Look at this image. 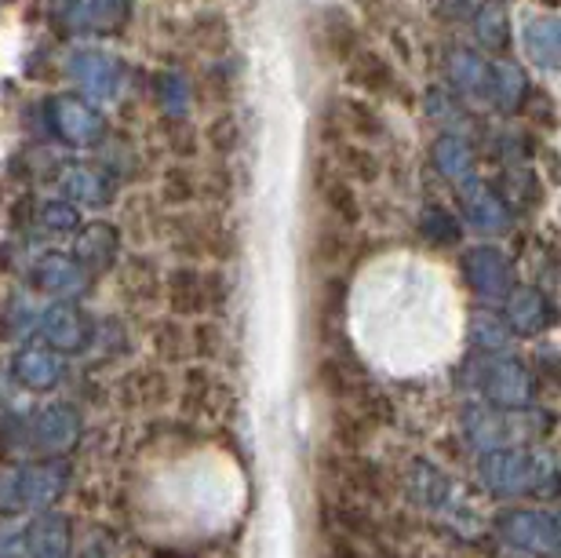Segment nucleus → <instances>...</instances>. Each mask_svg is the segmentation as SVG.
Masks as SVG:
<instances>
[{"label":"nucleus","instance_id":"f257e3e1","mask_svg":"<svg viewBox=\"0 0 561 558\" xmlns=\"http://www.w3.org/2000/svg\"><path fill=\"white\" fill-rule=\"evenodd\" d=\"M481 482L500 497H518V493H554L551 486H561V475L551 456L529 453V449H496L481 453Z\"/></svg>","mask_w":561,"mask_h":558},{"label":"nucleus","instance_id":"f03ea898","mask_svg":"<svg viewBox=\"0 0 561 558\" xmlns=\"http://www.w3.org/2000/svg\"><path fill=\"white\" fill-rule=\"evenodd\" d=\"M478 384L485 401H492L496 409H522V406H529V398H533V376L518 358H511V354H489V358L481 362Z\"/></svg>","mask_w":561,"mask_h":558},{"label":"nucleus","instance_id":"7ed1b4c3","mask_svg":"<svg viewBox=\"0 0 561 558\" xmlns=\"http://www.w3.org/2000/svg\"><path fill=\"white\" fill-rule=\"evenodd\" d=\"M48 121H51L55 136H59L62 143H70V147H95L99 139H106L103 114L77 95H55L51 110H48Z\"/></svg>","mask_w":561,"mask_h":558},{"label":"nucleus","instance_id":"20e7f679","mask_svg":"<svg viewBox=\"0 0 561 558\" xmlns=\"http://www.w3.org/2000/svg\"><path fill=\"white\" fill-rule=\"evenodd\" d=\"M463 277L470 285V293L496 304V299H507L514 288V274L511 263L496 244H474L463 255Z\"/></svg>","mask_w":561,"mask_h":558},{"label":"nucleus","instance_id":"39448f33","mask_svg":"<svg viewBox=\"0 0 561 558\" xmlns=\"http://www.w3.org/2000/svg\"><path fill=\"white\" fill-rule=\"evenodd\" d=\"M70 77L81 84L84 95L99 99V103H110V99H117L121 84H125V66L110 52L81 48L70 55Z\"/></svg>","mask_w":561,"mask_h":558},{"label":"nucleus","instance_id":"423d86ee","mask_svg":"<svg viewBox=\"0 0 561 558\" xmlns=\"http://www.w3.org/2000/svg\"><path fill=\"white\" fill-rule=\"evenodd\" d=\"M496 533L522 551H551L561 544V526L543 511H503L496 515Z\"/></svg>","mask_w":561,"mask_h":558},{"label":"nucleus","instance_id":"0eeeda50","mask_svg":"<svg viewBox=\"0 0 561 558\" xmlns=\"http://www.w3.org/2000/svg\"><path fill=\"white\" fill-rule=\"evenodd\" d=\"M324 475H329V482L332 489H343V493H351V497H368V500H379L383 497V471L373 464V460H365V456H357V453H324Z\"/></svg>","mask_w":561,"mask_h":558},{"label":"nucleus","instance_id":"6e6552de","mask_svg":"<svg viewBox=\"0 0 561 558\" xmlns=\"http://www.w3.org/2000/svg\"><path fill=\"white\" fill-rule=\"evenodd\" d=\"M41 332H44V343H48L55 354H73V351H84L88 343L95 340V321L88 318L81 307L55 304L44 310Z\"/></svg>","mask_w":561,"mask_h":558},{"label":"nucleus","instance_id":"1a4fd4ad","mask_svg":"<svg viewBox=\"0 0 561 558\" xmlns=\"http://www.w3.org/2000/svg\"><path fill=\"white\" fill-rule=\"evenodd\" d=\"M30 439L37 449L44 453H66L70 445L77 442V434H81V412L70 401H51V406H44L37 417L30 423Z\"/></svg>","mask_w":561,"mask_h":558},{"label":"nucleus","instance_id":"9d476101","mask_svg":"<svg viewBox=\"0 0 561 558\" xmlns=\"http://www.w3.org/2000/svg\"><path fill=\"white\" fill-rule=\"evenodd\" d=\"M33 285L41 288V293H48V296H59V299H70V296H81L84 288H88V274L81 263L73 260V255H66V252H48V255H41L37 266H33Z\"/></svg>","mask_w":561,"mask_h":558},{"label":"nucleus","instance_id":"9b49d317","mask_svg":"<svg viewBox=\"0 0 561 558\" xmlns=\"http://www.w3.org/2000/svg\"><path fill=\"white\" fill-rule=\"evenodd\" d=\"M62 15L70 22V30L121 33L131 19V0H66Z\"/></svg>","mask_w":561,"mask_h":558},{"label":"nucleus","instance_id":"f8f14e48","mask_svg":"<svg viewBox=\"0 0 561 558\" xmlns=\"http://www.w3.org/2000/svg\"><path fill=\"white\" fill-rule=\"evenodd\" d=\"M70 255L88 274H103L121 255V230L114 223H88V227H81V234H77Z\"/></svg>","mask_w":561,"mask_h":558},{"label":"nucleus","instance_id":"ddd939ff","mask_svg":"<svg viewBox=\"0 0 561 558\" xmlns=\"http://www.w3.org/2000/svg\"><path fill=\"white\" fill-rule=\"evenodd\" d=\"M66 486H70V464L62 456H48V460L22 467V493H26V508H48L55 504Z\"/></svg>","mask_w":561,"mask_h":558},{"label":"nucleus","instance_id":"4468645a","mask_svg":"<svg viewBox=\"0 0 561 558\" xmlns=\"http://www.w3.org/2000/svg\"><path fill=\"white\" fill-rule=\"evenodd\" d=\"M164 299L168 310L183 318H201L205 315V271H197L194 263H179L164 274Z\"/></svg>","mask_w":561,"mask_h":558},{"label":"nucleus","instance_id":"2eb2a0df","mask_svg":"<svg viewBox=\"0 0 561 558\" xmlns=\"http://www.w3.org/2000/svg\"><path fill=\"white\" fill-rule=\"evenodd\" d=\"M59 190L77 208L81 205L99 208L114 201V180H110L103 169H95V164H66L59 175Z\"/></svg>","mask_w":561,"mask_h":558},{"label":"nucleus","instance_id":"dca6fc26","mask_svg":"<svg viewBox=\"0 0 561 558\" xmlns=\"http://www.w3.org/2000/svg\"><path fill=\"white\" fill-rule=\"evenodd\" d=\"M172 376L164 369H136L128 376H121L117 384V398L125 401L128 409H157L172 401Z\"/></svg>","mask_w":561,"mask_h":558},{"label":"nucleus","instance_id":"f3484780","mask_svg":"<svg viewBox=\"0 0 561 558\" xmlns=\"http://www.w3.org/2000/svg\"><path fill=\"white\" fill-rule=\"evenodd\" d=\"M26 548L37 558H70L73 548V526L66 515L41 511L26 526Z\"/></svg>","mask_w":561,"mask_h":558},{"label":"nucleus","instance_id":"a211bd4d","mask_svg":"<svg viewBox=\"0 0 561 558\" xmlns=\"http://www.w3.org/2000/svg\"><path fill=\"white\" fill-rule=\"evenodd\" d=\"M222 379H216V373L197 365V369H186L183 376V387H179V401H183V412L186 417H219L222 409Z\"/></svg>","mask_w":561,"mask_h":558},{"label":"nucleus","instance_id":"6ab92c4d","mask_svg":"<svg viewBox=\"0 0 561 558\" xmlns=\"http://www.w3.org/2000/svg\"><path fill=\"white\" fill-rule=\"evenodd\" d=\"M551 321V304L543 299L540 288L533 285H522V288H511L507 296V329L518 332V337H536V332L547 329Z\"/></svg>","mask_w":561,"mask_h":558},{"label":"nucleus","instance_id":"aec40b11","mask_svg":"<svg viewBox=\"0 0 561 558\" xmlns=\"http://www.w3.org/2000/svg\"><path fill=\"white\" fill-rule=\"evenodd\" d=\"M511 420L500 417L492 406H467L463 409V431L467 442L481 453H496V449H511Z\"/></svg>","mask_w":561,"mask_h":558},{"label":"nucleus","instance_id":"412c9836","mask_svg":"<svg viewBox=\"0 0 561 558\" xmlns=\"http://www.w3.org/2000/svg\"><path fill=\"white\" fill-rule=\"evenodd\" d=\"M15 379L30 390H51L62 379V358L51 348H26L15 354Z\"/></svg>","mask_w":561,"mask_h":558},{"label":"nucleus","instance_id":"4be33fe9","mask_svg":"<svg viewBox=\"0 0 561 558\" xmlns=\"http://www.w3.org/2000/svg\"><path fill=\"white\" fill-rule=\"evenodd\" d=\"M434 169L442 172V180H448L453 186H470L474 180V150L463 136H442L431 150Z\"/></svg>","mask_w":561,"mask_h":558},{"label":"nucleus","instance_id":"5701e85b","mask_svg":"<svg viewBox=\"0 0 561 558\" xmlns=\"http://www.w3.org/2000/svg\"><path fill=\"white\" fill-rule=\"evenodd\" d=\"M463 216L474 230L481 234H507L511 230V208L503 205V197H496L492 190H467L463 201Z\"/></svg>","mask_w":561,"mask_h":558},{"label":"nucleus","instance_id":"b1692460","mask_svg":"<svg viewBox=\"0 0 561 558\" xmlns=\"http://www.w3.org/2000/svg\"><path fill=\"white\" fill-rule=\"evenodd\" d=\"M121 285L131 304H153L164 296V274L150 255H128L125 271H121Z\"/></svg>","mask_w":561,"mask_h":558},{"label":"nucleus","instance_id":"393cba45","mask_svg":"<svg viewBox=\"0 0 561 558\" xmlns=\"http://www.w3.org/2000/svg\"><path fill=\"white\" fill-rule=\"evenodd\" d=\"M448 81L467 95H489L492 99V66L478 52L456 48L448 55Z\"/></svg>","mask_w":561,"mask_h":558},{"label":"nucleus","instance_id":"a878e982","mask_svg":"<svg viewBox=\"0 0 561 558\" xmlns=\"http://www.w3.org/2000/svg\"><path fill=\"white\" fill-rule=\"evenodd\" d=\"M525 52L540 70H558L561 66V19L540 15L525 26Z\"/></svg>","mask_w":561,"mask_h":558},{"label":"nucleus","instance_id":"bb28decb","mask_svg":"<svg viewBox=\"0 0 561 558\" xmlns=\"http://www.w3.org/2000/svg\"><path fill=\"white\" fill-rule=\"evenodd\" d=\"M318 48L335 62H351L357 52V30L343 11H324L318 22Z\"/></svg>","mask_w":561,"mask_h":558},{"label":"nucleus","instance_id":"cd10ccee","mask_svg":"<svg viewBox=\"0 0 561 558\" xmlns=\"http://www.w3.org/2000/svg\"><path fill=\"white\" fill-rule=\"evenodd\" d=\"M405 486H409V497L416 500L420 508L426 511H437L448 500V478L437 471V467L431 460H416L409 467V478H405Z\"/></svg>","mask_w":561,"mask_h":558},{"label":"nucleus","instance_id":"c85d7f7f","mask_svg":"<svg viewBox=\"0 0 561 558\" xmlns=\"http://www.w3.org/2000/svg\"><path fill=\"white\" fill-rule=\"evenodd\" d=\"M346 77H351V84L365 88L368 95H383L394 88V70H390L379 52H357L354 59L346 62Z\"/></svg>","mask_w":561,"mask_h":558},{"label":"nucleus","instance_id":"c756f323","mask_svg":"<svg viewBox=\"0 0 561 558\" xmlns=\"http://www.w3.org/2000/svg\"><path fill=\"white\" fill-rule=\"evenodd\" d=\"M153 354L164 365H179V362L194 358V348H190V329L183 326V321H179V318L157 321V329H153Z\"/></svg>","mask_w":561,"mask_h":558},{"label":"nucleus","instance_id":"7c9ffc66","mask_svg":"<svg viewBox=\"0 0 561 558\" xmlns=\"http://www.w3.org/2000/svg\"><path fill=\"white\" fill-rule=\"evenodd\" d=\"M525 92H529V81L518 66L500 62L492 66V103H496L503 114H518L525 103Z\"/></svg>","mask_w":561,"mask_h":558},{"label":"nucleus","instance_id":"2f4dec72","mask_svg":"<svg viewBox=\"0 0 561 558\" xmlns=\"http://www.w3.org/2000/svg\"><path fill=\"white\" fill-rule=\"evenodd\" d=\"M474 33H478V41L485 52H507V44H511L507 11H503L500 4H481L474 11Z\"/></svg>","mask_w":561,"mask_h":558},{"label":"nucleus","instance_id":"473e14b6","mask_svg":"<svg viewBox=\"0 0 561 558\" xmlns=\"http://www.w3.org/2000/svg\"><path fill=\"white\" fill-rule=\"evenodd\" d=\"M321 194H324V205L332 208V216L340 219V227H357V219H362V205H357L354 190L346 186V180L329 175V180H321Z\"/></svg>","mask_w":561,"mask_h":558},{"label":"nucleus","instance_id":"72a5a7b5","mask_svg":"<svg viewBox=\"0 0 561 558\" xmlns=\"http://www.w3.org/2000/svg\"><path fill=\"white\" fill-rule=\"evenodd\" d=\"M420 230H423V238L437 244V249H453V244H459V238H463V227L456 223L453 212H445V208H423V216H420Z\"/></svg>","mask_w":561,"mask_h":558},{"label":"nucleus","instance_id":"f704fd0d","mask_svg":"<svg viewBox=\"0 0 561 558\" xmlns=\"http://www.w3.org/2000/svg\"><path fill=\"white\" fill-rule=\"evenodd\" d=\"M373 434V428L357 417L354 409H346V406H335L332 409V439L335 445H340L343 453H357L365 445V439Z\"/></svg>","mask_w":561,"mask_h":558},{"label":"nucleus","instance_id":"c9c22d12","mask_svg":"<svg viewBox=\"0 0 561 558\" xmlns=\"http://www.w3.org/2000/svg\"><path fill=\"white\" fill-rule=\"evenodd\" d=\"M470 343L481 348L485 354H503L511 343L507 321H500L496 315H474L470 318Z\"/></svg>","mask_w":561,"mask_h":558},{"label":"nucleus","instance_id":"e433bc0d","mask_svg":"<svg viewBox=\"0 0 561 558\" xmlns=\"http://www.w3.org/2000/svg\"><path fill=\"white\" fill-rule=\"evenodd\" d=\"M335 161H340V169L346 175H354V180H362V183L379 180L376 153H368V147H362V143H340V147H335Z\"/></svg>","mask_w":561,"mask_h":558},{"label":"nucleus","instance_id":"4c0bfd02","mask_svg":"<svg viewBox=\"0 0 561 558\" xmlns=\"http://www.w3.org/2000/svg\"><path fill=\"white\" fill-rule=\"evenodd\" d=\"M37 227L44 234H81V208L70 205V201H48L41 208Z\"/></svg>","mask_w":561,"mask_h":558},{"label":"nucleus","instance_id":"58836bf2","mask_svg":"<svg viewBox=\"0 0 561 558\" xmlns=\"http://www.w3.org/2000/svg\"><path fill=\"white\" fill-rule=\"evenodd\" d=\"M222 326L219 321H211V318H197L194 326H190V348H194V358L201 362H208V358H216V354L222 351Z\"/></svg>","mask_w":561,"mask_h":558},{"label":"nucleus","instance_id":"ea45409f","mask_svg":"<svg viewBox=\"0 0 561 558\" xmlns=\"http://www.w3.org/2000/svg\"><path fill=\"white\" fill-rule=\"evenodd\" d=\"M351 249V241H346L343 227H321L318 238H313V263L318 266H335Z\"/></svg>","mask_w":561,"mask_h":558},{"label":"nucleus","instance_id":"a19ab883","mask_svg":"<svg viewBox=\"0 0 561 558\" xmlns=\"http://www.w3.org/2000/svg\"><path fill=\"white\" fill-rule=\"evenodd\" d=\"M197 197V183H194V172L190 169H168L164 180H161V201L164 205H190Z\"/></svg>","mask_w":561,"mask_h":558},{"label":"nucleus","instance_id":"79ce46f5","mask_svg":"<svg viewBox=\"0 0 561 558\" xmlns=\"http://www.w3.org/2000/svg\"><path fill=\"white\" fill-rule=\"evenodd\" d=\"M343 121H346V128H351L357 139L383 136V121H379L365 103H351V99H346V103H343Z\"/></svg>","mask_w":561,"mask_h":558},{"label":"nucleus","instance_id":"37998d69","mask_svg":"<svg viewBox=\"0 0 561 558\" xmlns=\"http://www.w3.org/2000/svg\"><path fill=\"white\" fill-rule=\"evenodd\" d=\"M22 508H26L22 467H0V515H19Z\"/></svg>","mask_w":561,"mask_h":558},{"label":"nucleus","instance_id":"c03bdc74","mask_svg":"<svg viewBox=\"0 0 561 558\" xmlns=\"http://www.w3.org/2000/svg\"><path fill=\"white\" fill-rule=\"evenodd\" d=\"M194 41L201 44L205 52H227V44H230V30H227V19H219V15H208V19H201L194 22Z\"/></svg>","mask_w":561,"mask_h":558},{"label":"nucleus","instance_id":"a18cd8bd","mask_svg":"<svg viewBox=\"0 0 561 558\" xmlns=\"http://www.w3.org/2000/svg\"><path fill=\"white\" fill-rule=\"evenodd\" d=\"M230 299V277L222 271L205 274V315H219Z\"/></svg>","mask_w":561,"mask_h":558},{"label":"nucleus","instance_id":"49530a36","mask_svg":"<svg viewBox=\"0 0 561 558\" xmlns=\"http://www.w3.org/2000/svg\"><path fill=\"white\" fill-rule=\"evenodd\" d=\"M186 99H190V88L183 77H175V73L161 77V103L168 114H175V117L186 114Z\"/></svg>","mask_w":561,"mask_h":558},{"label":"nucleus","instance_id":"de8ad7c7","mask_svg":"<svg viewBox=\"0 0 561 558\" xmlns=\"http://www.w3.org/2000/svg\"><path fill=\"white\" fill-rule=\"evenodd\" d=\"M26 548V529L19 526H0V558H22Z\"/></svg>","mask_w":561,"mask_h":558},{"label":"nucleus","instance_id":"09e8293b","mask_svg":"<svg viewBox=\"0 0 561 558\" xmlns=\"http://www.w3.org/2000/svg\"><path fill=\"white\" fill-rule=\"evenodd\" d=\"M211 147H216L219 153H230L233 147H238V125H233L230 114L211 125Z\"/></svg>","mask_w":561,"mask_h":558},{"label":"nucleus","instance_id":"8fccbe9b","mask_svg":"<svg viewBox=\"0 0 561 558\" xmlns=\"http://www.w3.org/2000/svg\"><path fill=\"white\" fill-rule=\"evenodd\" d=\"M362 558H398V551H390V548H387V544H379V540H373V544H368V551H365Z\"/></svg>","mask_w":561,"mask_h":558}]
</instances>
